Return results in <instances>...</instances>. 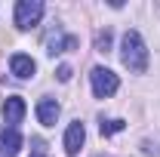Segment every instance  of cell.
I'll list each match as a JSON object with an SVG mask.
<instances>
[{
    "label": "cell",
    "instance_id": "obj_1",
    "mask_svg": "<svg viewBox=\"0 0 160 157\" xmlns=\"http://www.w3.org/2000/svg\"><path fill=\"white\" fill-rule=\"evenodd\" d=\"M120 59H123V65L129 71H136V74H142L148 68V46H145V40H142L139 31H126L123 34V40H120Z\"/></svg>",
    "mask_w": 160,
    "mask_h": 157
},
{
    "label": "cell",
    "instance_id": "obj_2",
    "mask_svg": "<svg viewBox=\"0 0 160 157\" xmlns=\"http://www.w3.org/2000/svg\"><path fill=\"white\" fill-rule=\"evenodd\" d=\"M89 80H92V93H96V99H111L114 93H117L120 80L114 71H108V68H92L89 71Z\"/></svg>",
    "mask_w": 160,
    "mask_h": 157
},
{
    "label": "cell",
    "instance_id": "obj_3",
    "mask_svg": "<svg viewBox=\"0 0 160 157\" xmlns=\"http://www.w3.org/2000/svg\"><path fill=\"white\" fill-rule=\"evenodd\" d=\"M40 19H43V3L40 0H19L16 3V25L22 31L40 25Z\"/></svg>",
    "mask_w": 160,
    "mask_h": 157
},
{
    "label": "cell",
    "instance_id": "obj_4",
    "mask_svg": "<svg viewBox=\"0 0 160 157\" xmlns=\"http://www.w3.org/2000/svg\"><path fill=\"white\" fill-rule=\"evenodd\" d=\"M22 148V136L16 126H6V129H0V154L3 157H16Z\"/></svg>",
    "mask_w": 160,
    "mask_h": 157
},
{
    "label": "cell",
    "instance_id": "obj_5",
    "mask_svg": "<svg viewBox=\"0 0 160 157\" xmlns=\"http://www.w3.org/2000/svg\"><path fill=\"white\" fill-rule=\"evenodd\" d=\"M74 46H77V37L62 34L59 28L46 37V53H49V56H56V53H68V49H74Z\"/></svg>",
    "mask_w": 160,
    "mask_h": 157
},
{
    "label": "cell",
    "instance_id": "obj_6",
    "mask_svg": "<svg viewBox=\"0 0 160 157\" xmlns=\"http://www.w3.org/2000/svg\"><path fill=\"white\" fill-rule=\"evenodd\" d=\"M9 71H12L19 80H28V77H34L37 65H34V59H31V56H25V53H16V56L9 59Z\"/></svg>",
    "mask_w": 160,
    "mask_h": 157
},
{
    "label": "cell",
    "instance_id": "obj_7",
    "mask_svg": "<svg viewBox=\"0 0 160 157\" xmlns=\"http://www.w3.org/2000/svg\"><path fill=\"white\" fill-rule=\"evenodd\" d=\"M83 139H86V129H83V123L80 120H74L68 129H65V151L74 157L80 151V145H83Z\"/></svg>",
    "mask_w": 160,
    "mask_h": 157
},
{
    "label": "cell",
    "instance_id": "obj_8",
    "mask_svg": "<svg viewBox=\"0 0 160 157\" xmlns=\"http://www.w3.org/2000/svg\"><path fill=\"white\" fill-rule=\"evenodd\" d=\"M25 111H28V108H25V102H22L19 96H9L3 102V120H6L9 126H16V123L25 117Z\"/></svg>",
    "mask_w": 160,
    "mask_h": 157
},
{
    "label": "cell",
    "instance_id": "obj_9",
    "mask_svg": "<svg viewBox=\"0 0 160 157\" xmlns=\"http://www.w3.org/2000/svg\"><path fill=\"white\" fill-rule=\"evenodd\" d=\"M37 120L43 126H56V120H59V105H56V99H40L37 102Z\"/></svg>",
    "mask_w": 160,
    "mask_h": 157
},
{
    "label": "cell",
    "instance_id": "obj_10",
    "mask_svg": "<svg viewBox=\"0 0 160 157\" xmlns=\"http://www.w3.org/2000/svg\"><path fill=\"white\" fill-rule=\"evenodd\" d=\"M123 126H126L123 120H105V123H102V136H114V133H120Z\"/></svg>",
    "mask_w": 160,
    "mask_h": 157
},
{
    "label": "cell",
    "instance_id": "obj_11",
    "mask_svg": "<svg viewBox=\"0 0 160 157\" xmlns=\"http://www.w3.org/2000/svg\"><path fill=\"white\" fill-rule=\"evenodd\" d=\"M96 46H99V53H108V46H111V34L102 31L99 37H96Z\"/></svg>",
    "mask_w": 160,
    "mask_h": 157
},
{
    "label": "cell",
    "instance_id": "obj_12",
    "mask_svg": "<svg viewBox=\"0 0 160 157\" xmlns=\"http://www.w3.org/2000/svg\"><path fill=\"white\" fill-rule=\"evenodd\" d=\"M56 74H59V80H71V68H68V65H62Z\"/></svg>",
    "mask_w": 160,
    "mask_h": 157
},
{
    "label": "cell",
    "instance_id": "obj_13",
    "mask_svg": "<svg viewBox=\"0 0 160 157\" xmlns=\"http://www.w3.org/2000/svg\"><path fill=\"white\" fill-rule=\"evenodd\" d=\"M34 157H43V154H34Z\"/></svg>",
    "mask_w": 160,
    "mask_h": 157
}]
</instances>
